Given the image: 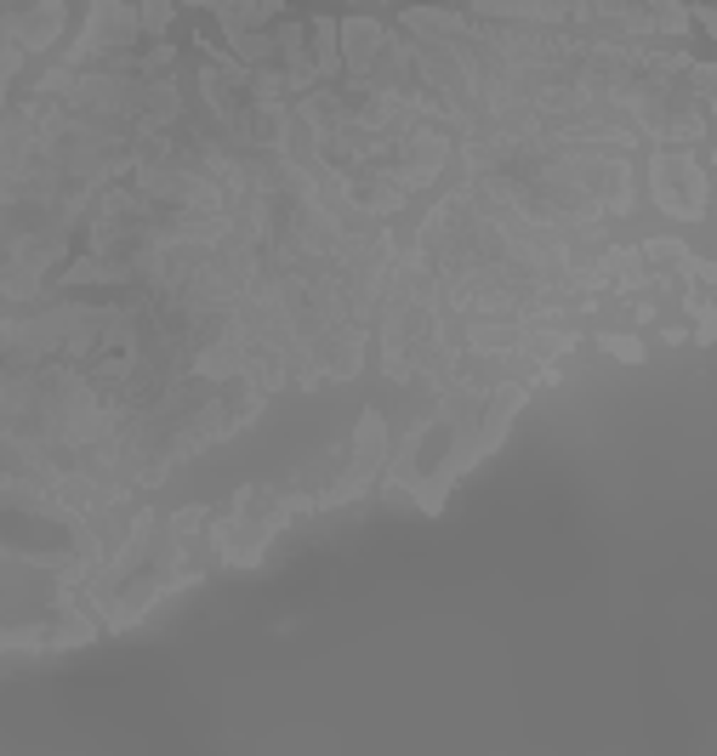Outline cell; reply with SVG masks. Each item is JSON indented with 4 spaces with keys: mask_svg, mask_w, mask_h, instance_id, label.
<instances>
[{
    "mask_svg": "<svg viewBox=\"0 0 717 756\" xmlns=\"http://www.w3.org/2000/svg\"><path fill=\"white\" fill-rule=\"evenodd\" d=\"M143 41V12L132 0H91L86 12V29L75 35V46L63 52V69H91L114 52H132Z\"/></svg>",
    "mask_w": 717,
    "mask_h": 756,
    "instance_id": "3",
    "label": "cell"
},
{
    "mask_svg": "<svg viewBox=\"0 0 717 756\" xmlns=\"http://www.w3.org/2000/svg\"><path fill=\"white\" fill-rule=\"evenodd\" d=\"M183 7H206V12H217V18H222L228 7H234V0H183Z\"/></svg>",
    "mask_w": 717,
    "mask_h": 756,
    "instance_id": "9",
    "label": "cell"
},
{
    "mask_svg": "<svg viewBox=\"0 0 717 756\" xmlns=\"http://www.w3.org/2000/svg\"><path fill=\"white\" fill-rule=\"evenodd\" d=\"M690 23H695V29H701V35H706V41H712V35H717V12H712V7H706V0H695V7H690Z\"/></svg>",
    "mask_w": 717,
    "mask_h": 756,
    "instance_id": "8",
    "label": "cell"
},
{
    "mask_svg": "<svg viewBox=\"0 0 717 756\" xmlns=\"http://www.w3.org/2000/svg\"><path fill=\"white\" fill-rule=\"evenodd\" d=\"M313 75L319 80L342 75V46H337V23L331 18H313Z\"/></svg>",
    "mask_w": 717,
    "mask_h": 756,
    "instance_id": "4",
    "label": "cell"
},
{
    "mask_svg": "<svg viewBox=\"0 0 717 756\" xmlns=\"http://www.w3.org/2000/svg\"><path fill=\"white\" fill-rule=\"evenodd\" d=\"M598 347L609 353V358H621V365H643V342L638 336H621V331H598Z\"/></svg>",
    "mask_w": 717,
    "mask_h": 756,
    "instance_id": "6",
    "label": "cell"
},
{
    "mask_svg": "<svg viewBox=\"0 0 717 756\" xmlns=\"http://www.w3.org/2000/svg\"><path fill=\"white\" fill-rule=\"evenodd\" d=\"M467 18L496 23H541L598 41H677L690 29L683 0H473Z\"/></svg>",
    "mask_w": 717,
    "mask_h": 756,
    "instance_id": "1",
    "label": "cell"
},
{
    "mask_svg": "<svg viewBox=\"0 0 717 756\" xmlns=\"http://www.w3.org/2000/svg\"><path fill=\"white\" fill-rule=\"evenodd\" d=\"M649 200L677 222L706 216V159L695 148H655L649 154Z\"/></svg>",
    "mask_w": 717,
    "mask_h": 756,
    "instance_id": "2",
    "label": "cell"
},
{
    "mask_svg": "<svg viewBox=\"0 0 717 756\" xmlns=\"http://www.w3.org/2000/svg\"><path fill=\"white\" fill-rule=\"evenodd\" d=\"M137 12H143V35L148 41H166V29H172V0H137Z\"/></svg>",
    "mask_w": 717,
    "mask_h": 756,
    "instance_id": "7",
    "label": "cell"
},
{
    "mask_svg": "<svg viewBox=\"0 0 717 756\" xmlns=\"http://www.w3.org/2000/svg\"><path fill=\"white\" fill-rule=\"evenodd\" d=\"M217 23L222 29H268V23H279V0H234Z\"/></svg>",
    "mask_w": 717,
    "mask_h": 756,
    "instance_id": "5",
    "label": "cell"
}]
</instances>
